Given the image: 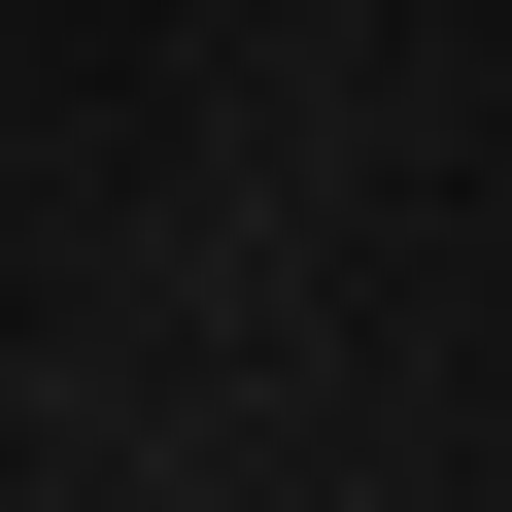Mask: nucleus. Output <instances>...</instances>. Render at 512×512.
<instances>
[]
</instances>
